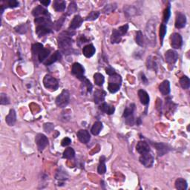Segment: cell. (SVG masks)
Masks as SVG:
<instances>
[{"label":"cell","mask_w":190,"mask_h":190,"mask_svg":"<svg viewBox=\"0 0 190 190\" xmlns=\"http://www.w3.org/2000/svg\"><path fill=\"white\" fill-rule=\"evenodd\" d=\"M103 129V123L99 121H97L94 123L93 126L91 128V133L94 135H98Z\"/></svg>","instance_id":"28"},{"label":"cell","mask_w":190,"mask_h":190,"mask_svg":"<svg viewBox=\"0 0 190 190\" xmlns=\"http://www.w3.org/2000/svg\"><path fill=\"white\" fill-rule=\"evenodd\" d=\"M116 5L115 4H109L105 6L104 9H103V13L105 14H109V13L113 12L116 9Z\"/></svg>","instance_id":"39"},{"label":"cell","mask_w":190,"mask_h":190,"mask_svg":"<svg viewBox=\"0 0 190 190\" xmlns=\"http://www.w3.org/2000/svg\"><path fill=\"white\" fill-rule=\"evenodd\" d=\"M49 54H50L49 50L47 49V48H43V49L39 52L38 56H37L39 61L40 62V63L46 61V60L48 59V56H49Z\"/></svg>","instance_id":"29"},{"label":"cell","mask_w":190,"mask_h":190,"mask_svg":"<svg viewBox=\"0 0 190 190\" xmlns=\"http://www.w3.org/2000/svg\"><path fill=\"white\" fill-rule=\"evenodd\" d=\"M61 58H62L61 53H60L59 51H56L54 52L49 58H48V59L44 62V63L45 65H52V64L56 63V62L58 61V60H61Z\"/></svg>","instance_id":"16"},{"label":"cell","mask_w":190,"mask_h":190,"mask_svg":"<svg viewBox=\"0 0 190 190\" xmlns=\"http://www.w3.org/2000/svg\"><path fill=\"white\" fill-rule=\"evenodd\" d=\"M138 96L142 104L145 105V106L148 104V103H149V96H148L147 92L144 91V90L142 89L139 90Z\"/></svg>","instance_id":"24"},{"label":"cell","mask_w":190,"mask_h":190,"mask_svg":"<svg viewBox=\"0 0 190 190\" xmlns=\"http://www.w3.org/2000/svg\"><path fill=\"white\" fill-rule=\"evenodd\" d=\"M135 110V104H131L129 107L124 111L123 117L126 119V122L129 126H133L135 123V118H134V112Z\"/></svg>","instance_id":"4"},{"label":"cell","mask_w":190,"mask_h":190,"mask_svg":"<svg viewBox=\"0 0 190 190\" xmlns=\"http://www.w3.org/2000/svg\"><path fill=\"white\" fill-rule=\"evenodd\" d=\"M120 88V85L112 83V82H108V91L111 92V93H112V94L116 93L117 91H119Z\"/></svg>","instance_id":"35"},{"label":"cell","mask_w":190,"mask_h":190,"mask_svg":"<svg viewBox=\"0 0 190 190\" xmlns=\"http://www.w3.org/2000/svg\"><path fill=\"white\" fill-rule=\"evenodd\" d=\"M99 16V12H97V11H92V12H91L88 15L86 20H87V21H93V20H97Z\"/></svg>","instance_id":"37"},{"label":"cell","mask_w":190,"mask_h":190,"mask_svg":"<svg viewBox=\"0 0 190 190\" xmlns=\"http://www.w3.org/2000/svg\"><path fill=\"white\" fill-rule=\"evenodd\" d=\"M36 144L37 145V147L39 151H42L45 148L48 146V140L46 135L42 134H38L36 136Z\"/></svg>","instance_id":"8"},{"label":"cell","mask_w":190,"mask_h":190,"mask_svg":"<svg viewBox=\"0 0 190 190\" xmlns=\"http://www.w3.org/2000/svg\"><path fill=\"white\" fill-rule=\"evenodd\" d=\"M82 81V86H83V88H85V90H86L87 92H91L92 90V85L91 84V82L87 79L85 78Z\"/></svg>","instance_id":"38"},{"label":"cell","mask_w":190,"mask_h":190,"mask_svg":"<svg viewBox=\"0 0 190 190\" xmlns=\"http://www.w3.org/2000/svg\"><path fill=\"white\" fill-rule=\"evenodd\" d=\"M165 58L166 61L169 64H175L178 59V54L175 51L169 50L166 52Z\"/></svg>","instance_id":"11"},{"label":"cell","mask_w":190,"mask_h":190,"mask_svg":"<svg viewBox=\"0 0 190 190\" xmlns=\"http://www.w3.org/2000/svg\"><path fill=\"white\" fill-rule=\"evenodd\" d=\"M54 126L53 123H48L44 124V130L46 131V132H48V133L51 132V131L54 130Z\"/></svg>","instance_id":"49"},{"label":"cell","mask_w":190,"mask_h":190,"mask_svg":"<svg viewBox=\"0 0 190 190\" xmlns=\"http://www.w3.org/2000/svg\"><path fill=\"white\" fill-rule=\"evenodd\" d=\"M40 2L42 5H44V6H48V5L51 3V2L49 0H47V1H40Z\"/></svg>","instance_id":"54"},{"label":"cell","mask_w":190,"mask_h":190,"mask_svg":"<svg viewBox=\"0 0 190 190\" xmlns=\"http://www.w3.org/2000/svg\"><path fill=\"white\" fill-rule=\"evenodd\" d=\"M66 172H61V171H60L59 172H56V178L57 180H67V175L66 173H65Z\"/></svg>","instance_id":"47"},{"label":"cell","mask_w":190,"mask_h":190,"mask_svg":"<svg viewBox=\"0 0 190 190\" xmlns=\"http://www.w3.org/2000/svg\"><path fill=\"white\" fill-rule=\"evenodd\" d=\"M43 46L41 43H35L32 46V53H33V56H37L39 52L43 49Z\"/></svg>","instance_id":"33"},{"label":"cell","mask_w":190,"mask_h":190,"mask_svg":"<svg viewBox=\"0 0 190 190\" xmlns=\"http://www.w3.org/2000/svg\"><path fill=\"white\" fill-rule=\"evenodd\" d=\"M136 42L140 46H143L144 45V36H143L142 32L140 31H138L136 33Z\"/></svg>","instance_id":"36"},{"label":"cell","mask_w":190,"mask_h":190,"mask_svg":"<svg viewBox=\"0 0 190 190\" xmlns=\"http://www.w3.org/2000/svg\"><path fill=\"white\" fill-rule=\"evenodd\" d=\"M51 25H37L36 28V33L39 36V37H44L48 33H51Z\"/></svg>","instance_id":"9"},{"label":"cell","mask_w":190,"mask_h":190,"mask_svg":"<svg viewBox=\"0 0 190 190\" xmlns=\"http://www.w3.org/2000/svg\"><path fill=\"white\" fill-rule=\"evenodd\" d=\"M79 40H80V42L81 43H85V42H87V39H86V37H85L84 36H82V37L80 38V39H79Z\"/></svg>","instance_id":"55"},{"label":"cell","mask_w":190,"mask_h":190,"mask_svg":"<svg viewBox=\"0 0 190 190\" xmlns=\"http://www.w3.org/2000/svg\"><path fill=\"white\" fill-rule=\"evenodd\" d=\"M63 157L66 159H72L75 156V152L72 148H67L63 152Z\"/></svg>","instance_id":"32"},{"label":"cell","mask_w":190,"mask_h":190,"mask_svg":"<svg viewBox=\"0 0 190 190\" xmlns=\"http://www.w3.org/2000/svg\"><path fill=\"white\" fill-rule=\"evenodd\" d=\"M140 162L146 168L152 167L154 163V157L149 152L142 154L140 157Z\"/></svg>","instance_id":"7"},{"label":"cell","mask_w":190,"mask_h":190,"mask_svg":"<svg viewBox=\"0 0 190 190\" xmlns=\"http://www.w3.org/2000/svg\"><path fill=\"white\" fill-rule=\"evenodd\" d=\"M32 14L35 16L36 18L37 17H42V16H49L48 14V11L44 8L42 6H38L35 7L32 11Z\"/></svg>","instance_id":"13"},{"label":"cell","mask_w":190,"mask_h":190,"mask_svg":"<svg viewBox=\"0 0 190 190\" xmlns=\"http://www.w3.org/2000/svg\"><path fill=\"white\" fill-rule=\"evenodd\" d=\"M0 103L1 105H7L9 103V99L7 98L5 94H1V98H0Z\"/></svg>","instance_id":"50"},{"label":"cell","mask_w":190,"mask_h":190,"mask_svg":"<svg viewBox=\"0 0 190 190\" xmlns=\"http://www.w3.org/2000/svg\"><path fill=\"white\" fill-rule=\"evenodd\" d=\"M183 44V39L180 34L178 33H173L171 37V46L173 48L178 49L182 46Z\"/></svg>","instance_id":"10"},{"label":"cell","mask_w":190,"mask_h":190,"mask_svg":"<svg viewBox=\"0 0 190 190\" xmlns=\"http://www.w3.org/2000/svg\"><path fill=\"white\" fill-rule=\"evenodd\" d=\"M171 15V11H170V5H168V7L166 8V10L164 11V14H163V20H164V22H167L169 21V17H170Z\"/></svg>","instance_id":"44"},{"label":"cell","mask_w":190,"mask_h":190,"mask_svg":"<svg viewBox=\"0 0 190 190\" xmlns=\"http://www.w3.org/2000/svg\"><path fill=\"white\" fill-rule=\"evenodd\" d=\"M187 182L183 178H178L175 181V187L177 189L186 190L187 189Z\"/></svg>","instance_id":"26"},{"label":"cell","mask_w":190,"mask_h":190,"mask_svg":"<svg viewBox=\"0 0 190 190\" xmlns=\"http://www.w3.org/2000/svg\"><path fill=\"white\" fill-rule=\"evenodd\" d=\"M53 7L54 10L58 12L63 11L65 9V2L60 1V0H56L54 2Z\"/></svg>","instance_id":"27"},{"label":"cell","mask_w":190,"mask_h":190,"mask_svg":"<svg viewBox=\"0 0 190 190\" xmlns=\"http://www.w3.org/2000/svg\"><path fill=\"white\" fill-rule=\"evenodd\" d=\"M6 5L7 7H16L19 5V2L15 0H9V1L6 2Z\"/></svg>","instance_id":"51"},{"label":"cell","mask_w":190,"mask_h":190,"mask_svg":"<svg viewBox=\"0 0 190 190\" xmlns=\"http://www.w3.org/2000/svg\"><path fill=\"white\" fill-rule=\"evenodd\" d=\"M65 16H62L61 18L59 20H57V21L56 22V23L54 24V28L56 30V31H58V30L60 29V28L62 27V25H63L64 21H65Z\"/></svg>","instance_id":"46"},{"label":"cell","mask_w":190,"mask_h":190,"mask_svg":"<svg viewBox=\"0 0 190 190\" xmlns=\"http://www.w3.org/2000/svg\"><path fill=\"white\" fill-rule=\"evenodd\" d=\"M99 109H100L103 112L106 113L107 114H109V115L114 114V111H115V108H114V106H111V105L106 103H101L100 106H99Z\"/></svg>","instance_id":"23"},{"label":"cell","mask_w":190,"mask_h":190,"mask_svg":"<svg viewBox=\"0 0 190 190\" xmlns=\"http://www.w3.org/2000/svg\"><path fill=\"white\" fill-rule=\"evenodd\" d=\"M71 143V140L69 137H65V138H63V140H62L61 144L63 146H68V145H70Z\"/></svg>","instance_id":"52"},{"label":"cell","mask_w":190,"mask_h":190,"mask_svg":"<svg viewBox=\"0 0 190 190\" xmlns=\"http://www.w3.org/2000/svg\"><path fill=\"white\" fill-rule=\"evenodd\" d=\"M5 121L8 126H14L16 121V114L14 109H11L10 112L5 117Z\"/></svg>","instance_id":"18"},{"label":"cell","mask_w":190,"mask_h":190,"mask_svg":"<svg viewBox=\"0 0 190 190\" xmlns=\"http://www.w3.org/2000/svg\"><path fill=\"white\" fill-rule=\"evenodd\" d=\"M95 48L93 45H87L82 49V53H83L84 56L87 58L91 57L95 54Z\"/></svg>","instance_id":"21"},{"label":"cell","mask_w":190,"mask_h":190,"mask_svg":"<svg viewBox=\"0 0 190 190\" xmlns=\"http://www.w3.org/2000/svg\"><path fill=\"white\" fill-rule=\"evenodd\" d=\"M43 84L46 88L51 90H56L59 87V82L54 77L48 74L43 79Z\"/></svg>","instance_id":"5"},{"label":"cell","mask_w":190,"mask_h":190,"mask_svg":"<svg viewBox=\"0 0 190 190\" xmlns=\"http://www.w3.org/2000/svg\"><path fill=\"white\" fill-rule=\"evenodd\" d=\"M136 150L138 153L142 155V154L147 153V152H150V146L146 141H140V142L137 143Z\"/></svg>","instance_id":"12"},{"label":"cell","mask_w":190,"mask_h":190,"mask_svg":"<svg viewBox=\"0 0 190 190\" xmlns=\"http://www.w3.org/2000/svg\"><path fill=\"white\" fill-rule=\"evenodd\" d=\"M106 158L105 157H101L100 161H99V163L98 166V168H97V172L99 175H103L105 172H106Z\"/></svg>","instance_id":"30"},{"label":"cell","mask_w":190,"mask_h":190,"mask_svg":"<svg viewBox=\"0 0 190 190\" xmlns=\"http://www.w3.org/2000/svg\"><path fill=\"white\" fill-rule=\"evenodd\" d=\"M147 67L148 68H153L155 69L157 67V64L155 63V60L153 59L152 56H149L147 59Z\"/></svg>","instance_id":"42"},{"label":"cell","mask_w":190,"mask_h":190,"mask_svg":"<svg viewBox=\"0 0 190 190\" xmlns=\"http://www.w3.org/2000/svg\"><path fill=\"white\" fill-rule=\"evenodd\" d=\"M70 100V93L67 90H63L61 94L56 97V104L60 108H64L68 104Z\"/></svg>","instance_id":"3"},{"label":"cell","mask_w":190,"mask_h":190,"mask_svg":"<svg viewBox=\"0 0 190 190\" xmlns=\"http://www.w3.org/2000/svg\"><path fill=\"white\" fill-rule=\"evenodd\" d=\"M77 10V5L75 4V2H71L70 5H69L68 9L67 11V14L68 15H71L73 13L76 12Z\"/></svg>","instance_id":"45"},{"label":"cell","mask_w":190,"mask_h":190,"mask_svg":"<svg viewBox=\"0 0 190 190\" xmlns=\"http://www.w3.org/2000/svg\"><path fill=\"white\" fill-rule=\"evenodd\" d=\"M122 36L117 31V29L113 30L112 37H111V42L112 44H116V43H119L121 41Z\"/></svg>","instance_id":"25"},{"label":"cell","mask_w":190,"mask_h":190,"mask_svg":"<svg viewBox=\"0 0 190 190\" xmlns=\"http://www.w3.org/2000/svg\"><path fill=\"white\" fill-rule=\"evenodd\" d=\"M71 36V33L63 32L59 37V47L64 53L70 52L72 48V39Z\"/></svg>","instance_id":"2"},{"label":"cell","mask_w":190,"mask_h":190,"mask_svg":"<svg viewBox=\"0 0 190 190\" xmlns=\"http://www.w3.org/2000/svg\"><path fill=\"white\" fill-rule=\"evenodd\" d=\"M132 11L137 13V9L131 6H129V7H127L124 10V13H125L126 15L127 16H133V15H135L134 13L132 12Z\"/></svg>","instance_id":"43"},{"label":"cell","mask_w":190,"mask_h":190,"mask_svg":"<svg viewBox=\"0 0 190 190\" xmlns=\"http://www.w3.org/2000/svg\"><path fill=\"white\" fill-rule=\"evenodd\" d=\"M106 74L109 75V76H112V75H114L117 74V73L115 72V71H114V68H112V67H108L106 69Z\"/></svg>","instance_id":"53"},{"label":"cell","mask_w":190,"mask_h":190,"mask_svg":"<svg viewBox=\"0 0 190 190\" xmlns=\"http://www.w3.org/2000/svg\"><path fill=\"white\" fill-rule=\"evenodd\" d=\"M16 31L19 33H21V34H23V33H25L28 31V26L25 24H22V25H19L15 28Z\"/></svg>","instance_id":"41"},{"label":"cell","mask_w":190,"mask_h":190,"mask_svg":"<svg viewBox=\"0 0 190 190\" xmlns=\"http://www.w3.org/2000/svg\"><path fill=\"white\" fill-rule=\"evenodd\" d=\"M128 30H129V25H128V24H126V25L121 26V27H120L119 28H118L117 31H119V33L122 36H124L126 33H127Z\"/></svg>","instance_id":"48"},{"label":"cell","mask_w":190,"mask_h":190,"mask_svg":"<svg viewBox=\"0 0 190 190\" xmlns=\"http://www.w3.org/2000/svg\"><path fill=\"white\" fill-rule=\"evenodd\" d=\"M154 146L157 149V153H158L159 156H162L163 155H165L166 153L169 152V148H168V146L166 145L163 144V143H158V144H154Z\"/></svg>","instance_id":"20"},{"label":"cell","mask_w":190,"mask_h":190,"mask_svg":"<svg viewBox=\"0 0 190 190\" xmlns=\"http://www.w3.org/2000/svg\"><path fill=\"white\" fill-rule=\"evenodd\" d=\"M94 80H95V82L97 86H102L103 83H104V77L103 74H99V73H96L94 75Z\"/></svg>","instance_id":"31"},{"label":"cell","mask_w":190,"mask_h":190,"mask_svg":"<svg viewBox=\"0 0 190 190\" xmlns=\"http://www.w3.org/2000/svg\"><path fill=\"white\" fill-rule=\"evenodd\" d=\"M187 23V18L183 14L179 13L177 14L175 20V27L177 28H183Z\"/></svg>","instance_id":"17"},{"label":"cell","mask_w":190,"mask_h":190,"mask_svg":"<svg viewBox=\"0 0 190 190\" xmlns=\"http://www.w3.org/2000/svg\"><path fill=\"white\" fill-rule=\"evenodd\" d=\"M180 84L183 89H188L190 86L189 78L187 76H183L180 78Z\"/></svg>","instance_id":"34"},{"label":"cell","mask_w":190,"mask_h":190,"mask_svg":"<svg viewBox=\"0 0 190 190\" xmlns=\"http://www.w3.org/2000/svg\"><path fill=\"white\" fill-rule=\"evenodd\" d=\"M157 20L156 18H152L148 22L145 29L146 39L150 46H154L156 44V25Z\"/></svg>","instance_id":"1"},{"label":"cell","mask_w":190,"mask_h":190,"mask_svg":"<svg viewBox=\"0 0 190 190\" xmlns=\"http://www.w3.org/2000/svg\"><path fill=\"white\" fill-rule=\"evenodd\" d=\"M82 22H83V20H82L81 16H79V15H76L71 22L70 26H69V29L75 30L77 29V28H80L82 25Z\"/></svg>","instance_id":"19"},{"label":"cell","mask_w":190,"mask_h":190,"mask_svg":"<svg viewBox=\"0 0 190 190\" xmlns=\"http://www.w3.org/2000/svg\"><path fill=\"white\" fill-rule=\"evenodd\" d=\"M71 71H72V74H74V76H76L77 78H78L79 80H81V81L85 79V69L81 64L78 63H75L73 64Z\"/></svg>","instance_id":"6"},{"label":"cell","mask_w":190,"mask_h":190,"mask_svg":"<svg viewBox=\"0 0 190 190\" xmlns=\"http://www.w3.org/2000/svg\"><path fill=\"white\" fill-rule=\"evenodd\" d=\"M159 90L163 95H168L170 92V83L168 80H164L159 86Z\"/></svg>","instance_id":"22"},{"label":"cell","mask_w":190,"mask_h":190,"mask_svg":"<svg viewBox=\"0 0 190 190\" xmlns=\"http://www.w3.org/2000/svg\"><path fill=\"white\" fill-rule=\"evenodd\" d=\"M77 137L79 140L82 144H87L89 142L90 139H91V136H90L89 132L88 131L84 130V129H81L77 132Z\"/></svg>","instance_id":"14"},{"label":"cell","mask_w":190,"mask_h":190,"mask_svg":"<svg viewBox=\"0 0 190 190\" xmlns=\"http://www.w3.org/2000/svg\"><path fill=\"white\" fill-rule=\"evenodd\" d=\"M166 33V26L164 23H163L160 28V39H161V43L163 42V39H164Z\"/></svg>","instance_id":"40"},{"label":"cell","mask_w":190,"mask_h":190,"mask_svg":"<svg viewBox=\"0 0 190 190\" xmlns=\"http://www.w3.org/2000/svg\"><path fill=\"white\" fill-rule=\"evenodd\" d=\"M106 93L103 90H97L95 92L94 95V99H95V103L96 104H99V103H103L104 101L105 97H106Z\"/></svg>","instance_id":"15"}]
</instances>
